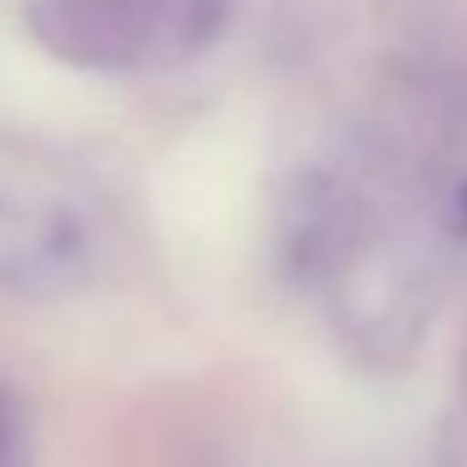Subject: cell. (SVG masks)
<instances>
[{"label": "cell", "instance_id": "obj_1", "mask_svg": "<svg viewBox=\"0 0 467 467\" xmlns=\"http://www.w3.org/2000/svg\"><path fill=\"white\" fill-rule=\"evenodd\" d=\"M232 26V0H31L26 31L81 71L196 61Z\"/></svg>", "mask_w": 467, "mask_h": 467}, {"label": "cell", "instance_id": "obj_4", "mask_svg": "<svg viewBox=\"0 0 467 467\" xmlns=\"http://www.w3.org/2000/svg\"><path fill=\"white\" fill-rule=\"evenodd\" d=\"M457 226H462V232H467V186H462V192H457Z\"/></svg>", "mask_w": 467, "mask_h": 467}, {"label": "cell", "instance_id": "obj_3", "mask_svg": "<svg viewBox=\"0 0 467 467\" xmlns=\"http://www.w3.org/2000/svg\"><path fill=\"white\" fill-rule=\"evenodd\" d=\"M0 467H31L26 457V422H21V407L16 397L0 387Z\"/></svg>", "mask_w": 467, "mask_h": 467}, {"label": "cell", "instance_id": "obj_2", "mask_svg": "<svg viewBox=\"0 0 467 467\" xmlns=\"http://www.w3.org/2000/svg\"><path fill=\"white\" fill-rule=\"evenodd\" d=\"M81 236L66 212H36L21 202H0V286L36 292L71 272Z\"/></svg>", "mask_w": 467, "mask_h": 467}]
</instances>
